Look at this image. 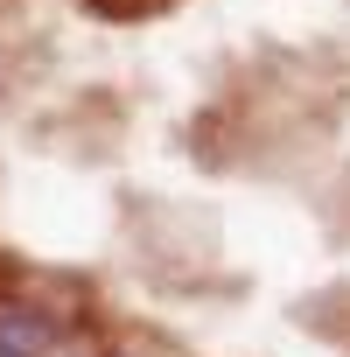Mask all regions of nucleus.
Returning <instances> with one entry per match:
<instances>
[{"mask_svg": "<svg viewBox=\"0 0 350 357\" xmlns=\"http://www.w3.org/2000/svg\"><path fill=\"white\" fill-rule=\"evenodd\" d=\"M70 315H56L36 294H0V357H56Z\"/></svg>", "mask_w": 350, "mask_h": 357, "instance_id": "obj_1", "label": "nucleus"}]
</instances>
